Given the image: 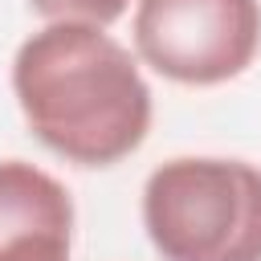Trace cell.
<instances>
[{"label": "cell", "mask_w": 261, "mask_h": 261, "mask_svg": "<svg viewBox=\"0 0 261 261\" xmlns=\"http://www.w3.org/2000/svg\"><path fill=\"white\" fill-rule=\"evenodd\" d=\"M12 98L29 135L73 167L130 159L155 118L143 61L86 20H45L16 45Z\"/></svg>", "instance_id": "6da1fadb"}, {"label": "cell", "mask_w": 261, "mask_h": 261, "mask_svg": "<svg viewBox=\"0 0 261 261\" xmlns=\"http://www.w3.org/2000/svg\"><path fill=\"white\" fill-rule=\"evenodd\" d=\"M139 212L159 261H261V167L249 159H163Z\"/></svg>", "instance_id": "7a4b0ae2"}, {"label": "cell", "mask_w": 261, "mask_h": 261, "mask_svg": "<svg viewBox=\"0 0 261 261\" xmlns=\"http://www.w3.org/2000/svg\"><path fill=\"white\" fill-rule=\"evenodd\" d=\"M130 41L175 86H224L261 53V0H135Z\"/></svg>", "instance_id": "3957f363"}, {"label": "cell", "mask_w": 261, "mask_h": 261, "mask_svg": "<svg viewBox=\"0 0 261 261\" xmlns=\"http://www.w3.org/2000/svg\"><path fill=\"white\" fill-rule=\"evenodd\" d=\"M29 232L73 241V196L45 167L29 159H0V241Z\"/></svg>", "instance_id": "277c9868"}, {"label": "cell", "mask_w": 261, "mask_h": 261, "mask_svg": "<svg viewBox=\"0 0 261 261\" xmlns=\"http://www.w3.org/2000/svg\"><path fill=\"white\" fill-rule=\"evenodd\" d=\"M29 8L41 20H86L110 29L118 16H126L130 0H29Z\"/></svg>", "instance_id": "5b68a950"}, {"label": "cell", "mask_w": 261, "mask_h": 261, "mask_svg": "<svg viewBox=\"0 0 261 261\" xmlns=\"http://www.w3.org/2000/svg\"><path fill=\"white\" fill-rule=\"evenodd\" d=\"M69 237H49V232H29V237H8L0 241V261H73Z\"/></svg>", "instance_id": "8992f818"}]
</instances>
